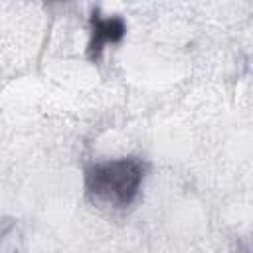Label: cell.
Masks as SVG:
<instances>
[{
  "label": "cell",
  "instance_id": "1",
  "mask_svg": "<svg viewBox=\"0 0 253 253\" xmlns=\"http://www.w3.org/2000/svg\"><path fill=\"white\" fill-rule=\"evenodd\" d=\"M144 164L134 156L97 162L85 172L87 192L109 206L126 208L134 202L144 182Z\"/></svg>",
  "mask_w": 253,
  "mask_h": 253
},
{
  "label": "cell",
  "instance_id": "2",
  "mask_svg": "<svg viewBox=\"0 0 253 253\" xmlns=\"http://www.w3.org/2000/svg\"><path fill=\"white\" fill-rule=\"evenodd\" d=\"M126 34V24L121 16H103L101 12H93L91 16V40L87 47L89 59H97L105 45L119 43Z\"/></svg>",
  "mask_w": 253,
  "mask_h": 253
},
{
  "label": "cell",
  "instance_id": "3",
  "mask_svg": "<svg viewBox=\"0 0 253 253\" xmlns=\"http://www.w3.org/2000/svg\"><path fill=\"white\" fill-rule=\"evenodd\" d=\"M45 2H61V0H45Z\"/></svg>",
  "mask_w": 253,
  "mask_h": 253
}]
</instances>
